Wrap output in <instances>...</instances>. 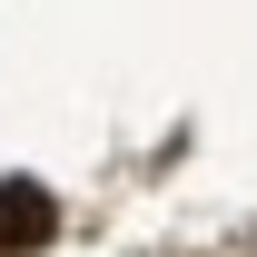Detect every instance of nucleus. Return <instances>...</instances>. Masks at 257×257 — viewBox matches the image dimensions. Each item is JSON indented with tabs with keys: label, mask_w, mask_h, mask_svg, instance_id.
<instances>
[{
	"label": "nucleus",
	"mask_w": 257,
	"mask_h": 257,
	"mask_svg": "<svg viewBox=\"0 0 257 257\" xmlns=\"http://www.w3.org/2000/svg\"><path fill=\"white\" fill-rule=\"evenodd\" d=\"M50 198L40 188H0V247H40V237H50Z\"/></svg>",
	"instance_id": "obj_1"
}]
</instances>
